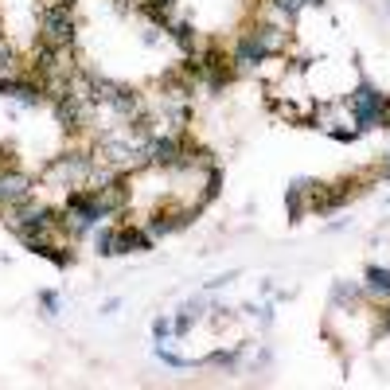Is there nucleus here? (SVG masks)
<instances>
[{
    "label": "nucleus",
    "mask_w": 390,
    "mask_h": 390,
    "mask_svg": "<svg viewBox=\"0 0 390 390\" xmlns=\"http://www.w3.org/2000/svg\"><path fill=\"white\" fill-rule=\"evenodd\" d=\"M43 39H47V47H66L74 39V24H71L66 4H55L43 12Z\"/></svg>",
    "instance_id": "1"
},
{
    "label": "nucleus",
    "mask_w": 390,
    "mask_h": 390,
    "mask_svg": "<svg viewBox=\"0 0 390 390\" xmlns=\"http://www.w3.org/2000/svg\"><path fill=\"white\" fill-rule=\"evenodd\" d=\"M351 98H355V113H359V121H371L375 118V106L383 102L371 86H359V94H351Z\"/></svg>",
    "instance_id": "2"
},
{
    "label": "nucleus",
    "mask_w": 390,
    "mask_h": 390,
    "mask_svg": "<svg viewBox=\"0 0 390 390\" xmlns=\"http://www.w3.org/2000/svg\"><path fill=\"white\" fill-rule=\"evenodd\" d=\"M4 94H16V98H24V102H36L39 90L31 86V82H4Z\"/></svg>",
    "instance_id": "3"
},
{
    "label": "nucleus",
    "mask_w": 390,
    "mask_h": 390,
    "mask_svg": "<svg viewBox=\"0 0 390 390\" xmlns=\"http://www.w3.org/2000/svg\"><path fill=\"white\" fill-rule=\"evenodd\" d=\"M153 156H156V164H176V140H156Z\"/></svg>",
    "instance_id": "4"
},
{
    "label": "nucleus",
    "mask_w": 390,
    "mask_h": 390,
    "mask_svg": "<svg viewBox=\"0 0 390 390\" xmlns=\"http://www.w3.org/2000/svg\"><path fill=\"white\" fill-rule=\"evenodd\" d=\"M367 277H371V289H375V293L390 297V270H371Z\"/></svg>",
    "instance_id": "5"
}]
</instances>
